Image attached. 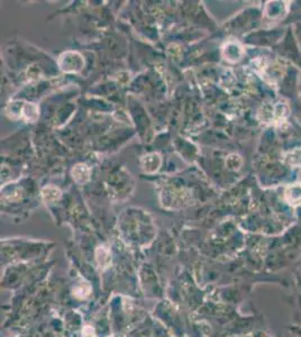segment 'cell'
<instances>
[{"instance_id":"6da1fadb","label":"cell","mask_w":301,"mask_h":337,"mask_svg":"<svg viewBox=\"0 0 301 337\" xmlns=\"http://www.w3.org/2000/svg\"><path fill=\"white\" fill-rule=\"evenodd\" d=\"M285 196V200L291 206L301 205V182L293 183L286 188Z\"/></svg>"},{"instance_id":"277c9868","label":"cell","mask_w":301,"mask_h":337,"mask_svg":"<svg viewBox=\"0 0 301 337\" xmlns=\"http://www.w3.org/2000/svg\"><path fill=\"white\" fill-rule=\"evenodd\" d=\"M300 176H301V175H300ZM300 178H301V177H300Z\"/></svg>"},{"instance_id":"3957f363","label":"cell","mask_w":301,"mask_h":337,"mask_svg":"<svg viewBox=\"0 0 301 337\" xmlns=\"http://www.w3.org/2000/svg\"><path fill=\"white\" fill-rule=\"evenodd\" d=\"M260 116L261 119L263 120L264 123H272L275 119V112H274V106L271 105H265L261 108L260 111Z\"/></svg>"},{"instance_id":"7a4b0ae2","label":"cell","mask_w":301,"mask_h":337,"mask_svg":"<svg viewBox=\"0 0 301 337\" xmlns=\"http://www.w3.org/2000/svg\"><path fill=\"white\" fill-rule=\"evenodd\" d=\"M285 160L286 164L301 168V148H295V150L288 152L285 154Z\"/></svg>"}]
</instances>
